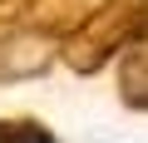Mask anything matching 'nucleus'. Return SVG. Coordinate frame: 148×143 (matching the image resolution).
Returning <instances> with one entry per match:
<instances>
[{
  "instance_id": "3",
  "label": "nucleus",
  "mask_w": 148,
  "mask_h": 143,
  "mask_svg": "<svg viewBox=\"0 0 148 143\" xmlns=\"http://www.w3.org/2000/svg\"><path fill=\"white\" fill-rule=\"evenodd\" d=\"M119 99L138 114H148V25L143 35L119 54Z\"/></svg>"
},
{
  "instance_id": "1",
  "label": "nucleus",
  "mask_w": 148,
  "mask_h": 143,
  "mask_svg": "<svg viewBox=\"0 0 148 143\" xmlns=\"http://www.w3.org/2000/svg\"><path fill=\"white\" fill-rule=\"evenodd\" d=\"M143 25H148V0H99L69 30V40L59 44V59L74 74H99L143 35Z\"/></svg>"
},
{
  "instance_id": "2",
  "label": "nucleus",
  "mask_w": 148,
  "mask_h": 143,
  "mask_svg": "<svg viewBox=\"0 0 148 143\" xmlns=\"http://www.w3.org/2000/svg\"><path fill=\"white\" fill-rule=\"evenodd\" d=\"M49 54H59L54 40L35 35V30H10L5 40H0V79H25V74H40V69L49 64Z\"/></svg>"
},
{
  "instance_id": "4",
  "label": "nucleus",
  "mask_w": 148,
  "mask_h": 143,
  "mask_svg": "<svg viewBox=\"0 0 148 143\" xmlns=\"http://www.w3.org/2000/svg\"><path fill=\"white\" fill-rule=\"evenodd\" d=\"M0 143H54V133L35 118H0Z\"/></svg>"
}]
</instances>
